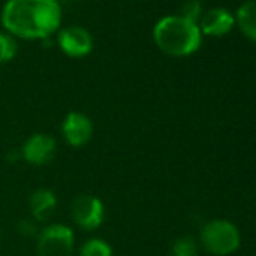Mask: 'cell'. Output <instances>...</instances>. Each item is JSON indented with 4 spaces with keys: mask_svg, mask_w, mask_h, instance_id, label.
I'll return each mask as SVG.
<instances>
[{
    "mask_svg": "<svg viewBox=\"0 0 256 256\" xmlns=\"http://www.w3.org/2000/svg\"><path fill=\"white\" fill-rule=\"evenodd\" d=\"M0 18L12 37L46 40L60 30L61 7L58 0H7Z\"/></svg>",
    "mask_w": 256,
    "mask_h": 256,
    "instance_id": "1",
    "label": "cell"
},
{
    "mask_svg": "<svg viewBox=\"0 0 256 256\" xmlns=\"http://www.w3.org/2000/svg\"><path fill=\"white\" fill-rule=\"evenodd\" d=\"M154 38L164 52L185 56L200 46V30L197 23L183 16H166L155 24Z\"/></svg>",
    "mask_w": 256,
    "mask_h": 256,
    "instance_id": "2",
    "label": "cell"
},
{
    "mask_svg": "<svg viewBox=\"0 0 256 256\" xmlns=\"http://www.w3.org/2000/svg\"><path fill=\"white\" fill-rule=\"evenodd\" d=\"M199 240L208 253L216 256H226L239 250L240 234L232 222L212 220V222H208L202 226Z\"/></svg>",
    "mask_w": 256,
    "mask_h": 256,
    "instance_id": "3",
    "label": "cell"
},
{
    "mask_svg": "<svg viewBox=\"0 0 256 256\" xmlns=\"http://www.w3.org/2000/svg\"><path fill=\"white\" fill-rule=\"evenodd\" d=\"M37 239L38 256H72L75 248V234L64 223H51L40 228Z\"/></svg>",
    "mask_w": 256,
    "mask_h": 256,
    "instance_id": "4",
    "label": "cell"
},
{
    "mask_svg": "<svg viewBox=\"0 0 256 256\" xmlns=\"http://www.w3.org/2000/svg\"><path fill=\"white\" fill-rule=\"evenodd\" d=\"M70 218L86 232L100 228L104 222V204L92 194H80L70 204Z\"/></svg>",
    "mask_w": 256,
    "mask_h": 256,
    "instance_id": "5",
    "label": "cell"
},
{
    "mask_svg": "<svg viewBox=\"0 0 256 256\" xmlns=\"http://www.w3.org/2000/svg\"><path fill=\"white\" fill-rule=\"evenodd\" d=\"M21 160L30 166H46L56 155V140L48 132H35L21 146Z\"/></svg>",
    "mask_w": 256,
    "mask_h": 256,
    "instance_id": "6",
    "label": "cell"
},
{
    "mask_svg": "<svg viewBox=\"0 0 256 256\" xmlns=\"http://www.w3.org/2000/svg\"><path fill=\"white\" fill-rule=\"evenodd\" d=\"M92 120L82 112H70L61 122V134L66 145L74 146V148H80V146L88 145L92 138Z\"/></svg>",
    "mask_w": 256,
    "mask_h": 256,
    "instance_id": "7",
    "label": "cell"
},
{
    "mask_svg": "<svg viewBox=\"0 0 256 256\" xmlns=\"http://www.w3.org/2000/svg\"><path fill=\"white\" fill-rule=\"evenodd\" d=\"M58 46L66 56L84 58L92 51V35L84 26H64L58 32Z\"/></svg>",
    "mask_w": 256,
    "mask_h": 256,
    "instance_id": "8",
    "label": "cell"
},
{
    "mask_svg": "<svg viewBox=\"0 0 256 256\" xmlns=\"http://www.w3.org/2000/svg\"><path fill=\"white\" fill-rule=\"evenodd\" d=\"M28 206H30V216L35 222H46L58 206L56 194L49 188H37L30 196Z\"/></svg>",
    "mask_w": 256,
    "mask_h": 256,
    "instance_id": "9",
    "label": "cell"
},
{
    "mask_svg": "<svg viewBox=\"0 0 256 256\" xmlns=\"http://www.w3.org/2000/svg\"><path fill=\"white\" fill-rule=\"evenodd\" d=\"M234 16L223 7H214L209 9L208 12L200 18V28L204 34L208 35H223L232 28L234 24Z\"/></svg>",
    "mask_w": 256,
    "mask_h": 256,
    "instance_id": "10",
    "label": "cell"
},
{
    "mask_svg": "<svg viewBox=\"0 0 256 256\" xmlns=\"http://www.w3.org/2000/svg\"><path fill=\"white\" fill-rule=\"evenodd\" d=\"M237 23L240 30L256 42V0H248L237 9Z\"/></svg>",
    "mask_w": 256,
    "mask_h": 256,
    "instance_id": "11",
    "label": "cell"
},
{
    "mask_svg": "<svg viewBox=\"0 0 256 256\" xmlns=\"http://www.w3.org/2000/svg\"><path fill=\"white\" fill-rule=\"evenodd\" d=\"M78 256H114V250H112V246L106 240L92 237V239H88L80 246Z\"/></svg>",
    "mask_w": 256,
    "mask_h": 256,
    "instance_id": "12",
    "label": "cell"
},
{
    "mask_svg": "<svg viewBox=\"0 0 256 256\" xmlns=\"http://www.w3.org/2000/svg\"><path fill=\"white\" fill-rule=\"evenodd\" d=\"M197 254H199V246H197L196 239L190 236L180 237L171 246V256H197Z\"/></svg>",
    "mask_w": 256,
    "mask_h": 256,
    "instance_id": "13",
    "label": "cell"
},
{
    "mask_svg": "<svg viewBox=\"0 0 256 256\" xmlns=\"http://www.w3.org/2000/svg\"><path fill=\"white\" fill-rule=\"evenodd\" d=\"M18 52V44L12 35L0 32V64L9 63Z\"/></svg>",
    "mask_w": 256,
    "mask_h": 256,
    "instance_id": "14",
    "label": "cell"
},
{
    "mask_svg": "<svg viewBox=\"0 0 256 256\" xmlns=\"http://www.w3.org/2000/svg\"><path fill=\"white\" fill-rule=\"evenodd\" d=\"M18 232L23 237H37L40 228H38V223L35 222L32 216H28V218L20 220V223H18Z\"/></svg>",
    "mask_w": 256,
    "mask_h": 256,
    "instance_id": "15",
    "label": "cell"
},
{
    "mask_svg": "<svg viewBox=\"0 0 256 256\" xmlns=\"http://www.w3.org/2000/svg\"><path fill=\"white\" fill-rule=\"evenodd\" d=\"M182 16L196 23L197 18L200 16V2L199 0H186V2L182 6Z\"/></svg>",
    "mask_w": 256,
    "mask_h": 256,
    "instance_id": "16",
    "label": "cell"
},
{
    "mask_svg": "<svg viewBox=\"0 0 256 256\" xmlns=\"http://www.w3.org/2000/svg\"><path fill=\"white\" fill-rule=\"evenodd\" d=\"M7 160H9V162L21 160V150H10L9 155H7Z\"/></svg>",
    "mask_w": 256,
    "mask_h": 256,
    "instance_id": "17",
    "label": "cell"
},
{
    "mask_svg": "<svg viewBox=\"0 0 256 256\" xmlns=\"http://www.w3.org/2000/svg\"><path fill=\"white\" fill-rule=\"evenodd\" d=\"M0 237H2V232H0Z\"/></svg>",
    "mask_w": 256,
    "mask_h": 256,
    "instance_id": "18",
    "label": "cell"
}]
</instances>
